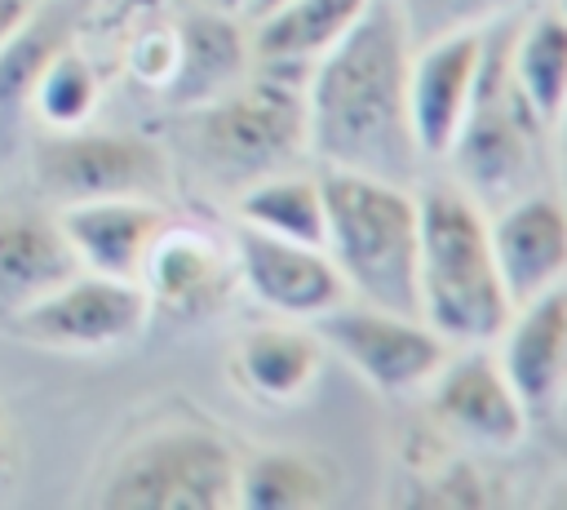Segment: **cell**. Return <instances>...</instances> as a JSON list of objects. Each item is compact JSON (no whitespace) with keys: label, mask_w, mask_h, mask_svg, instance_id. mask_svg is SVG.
<instances>
[{"label":"cell","mask_w":567,"mask_h":510,"mask_svg":"<svg viewBox=\"0 0 567 510\" xmlns=\"http://www.w3.org/2000/svg\"><path fill=\"white\" fill-rule=\"evenodd\" d=\"M412 35L394 0H372L359 22L310 62L301 80L306 155L319 169H359L416 182L421 155L408 129Z\"/></svg>","instance_id":"6da1fadb"},{"label":"cell","mask_w":567,"mask_h":510,"mask_svg":"<svg viewBox=\"0 0 567 510\" xmlns=\"http://www.w3.org/2000/svg\"><path fill=\"white\" fill-rule=\"evenodd\" d=\"M416 310L447 346H492L514 310L487 231V208L452 177L416 191Z\"/></svg>","instance_id":"7a4b0ae2"},{"label":"cell","mask_w":567,"mask_h":510,"mask_svg":"<svg viewBox=\"0 0 567 510\" xmlns=\"http://www.w3.org/2000/svg\"><path fill=\"white\" fill-rule=\"evenodd\" d=\"M323 186V248L350 297L416 310V248H421V204L412 182L319 169Z\"/></svg>","instance_id":"3957f363"},{"label":"cell","mask_w":567,"mask_h":510,"mask_svg":"<svg viewBox=\"0 0 567 510\" xmlns=\"http://www.w3.org/2000/svg\"><path fill=\"white\" fill-rule=\"evenodd\" d=\"M239 452L213 421L173 417L120 448L97 506L111 510H230Z\"/></svg>","instance_id":"277c9868"},{"label":"cell","mask_w":567,"mask_h":510,"mask_svg":"<svg viewBox=\"0 0 567 510\" xmlns=\"http://www.w3.org/2000/svg\"><path fill=\"white\" fill-rule=\"evenodd\" d=\"M549 129L518 98L505 67V35L483 49V71L474 84V102L443 164H452V182L465 186L483 208H496L532 186H540V151Z\"/></svg>","instance_id":"5b68a950"},{"label":"cell","mask_w":567,"mask_h":510,"mask_svg":"<svg viewBox=\"0 0 567 510\" xmlns=\"http://www.w3.org/2000/svg\"><path fill=\"white\" fill-rule=\"evenodd\" d=\"M195 146L217 177L239 186L292 169L306 155L301 80L252 67L230 93L195 111Z\"/></svg>","instance_id":"8992f818"},{"label":"cell","mask_w":567,"mask_h":510,"mask_svg":"<svg viewBox=\"0 0 567 510\" xmlns=\"http://www.w3.org/2000/svg\"><path fill=\"white\" fill-rule=\"evenodd\" d=\"M310 328L328 355H337L363 386H372L385 399L421 395L452 355V346L421 315L385 310L359 297L337 302Z\"/></svg>","instance_id":"52a82bcc"},{"label":"cell","mask_w":567,"mask_h":510,"mask_svg":"<svg viewBox=\"0 0 567 510\" xmlns=\"http://www.w3.org/2000/svg\"><path fill=\"white\" fill-rule=\"evenodd\" d=\"M151 302L137 279H111L75 271L44 297L9 310V324L22 341L44 350H111L142 337Z\"/></svg>","instance_id":"ba28073f"},{"label":"cell","mask_w":567,"mask_h":510,"mask_svg":"<svg viewBox=\"0 0 567 510\" xmlns=\"http://www.w3.org/2000/svg\"><path fill=\"white\" fill-rule=\"evenodd\" d=\"M164 182H168L164 151L128 133L58 129L35 146V186L58 208L84 200H115V195L155 200Z\"/></svg>","instance_id":"9c48e42d"},{"label":"cell","mask_w":567,"mask_h":510,"mask_svg":"<svg viewBox=\"0 0 567 510\" xmlns=\"http://www.w3.org/2000/svg\"><path fill=\"white\" fill-rule=\"evenodd\" d=\"M421 399L425 421H434L443 439H461L487 452H509L532 430V417L492 346H452Z\"/></svg>","instance_id":"30bf717a"},{"label":"cell","mask_w":567,"mask_h":510,"mask_svg":"<svg viewBox=\"0 0 567 510\" xmlns=\"http://www.w3.org/2000/svg\"><path fill=\"white\" fill-rule=\"evenodd\" d=\"M230 262H235L239 288L279 319L315 324L323 310L350 297L323 244H301V239L266 235L257 226L235 222Z\"/></svg>","instance_id":"8fae6325"},{"label":"cell","mask_w":567,"mask_h":510,"mask_svg":"<svg viewBox=\"0 0 567 510\" xmlns=\"http://www.w3.org/2000/svg\"><path fill=\"white\" fill-rule=\"evenodd\" d=\"M487 27L447 31L412 44L408 62V129L421 160H447L465 111L474 102V84L483 71Z\"/></svg>","instance_id":"7c38bea8"},{"label":"cell","mask_w":567,"mask_h":510,"mask_svg":"<svg viewBox=\"0 0 567 510\" xmlns=\"http://www.w3.org/2000/svg\"><path fill=\"white\" fill-rule=\"evenodd\" d=\"M137 284L151 302V315L177 324H195L226 310L230 293L239 288L230 244H221L199 226H177V222H164V231L155 235Z\"/></svg>","instance_id":"4fadbf2b"},{"label":"cell","mask_w":567,"mask_h":510,"mask_svg":"<svg viewBox=\"0 0 567 510\" xmlns=\"http://www.w3.org/2000/svg\"><path fill=\"white\" fill-rule=\"evenodd\" d=\"M505 377L514 381L532 421H549L567 408V279L518 302L492 341Z\"/></svg>","instance_id":"5bb4252c"},{"label":"cell","mask_w":567,"mask_h":510,"mask_svg":"<svg viewBox=\"0 0 567 510\" xmlns=\"http://www.w3.org/2000/svg\"><path fill=\"white\" fill-rule=\"evenodd\" d=\"M487 231L501 284L514 306L567 279V200L558 191L532 186L487 208Z\"/></svg>","instance_id":"9a60e30c"},{"label":"cell","mask_w":567,"mask_h":510,"mask_svg":"<svg viewBox=\"0 0 567 510\" xmlns=\"http://www.w3.org/2000/svg\"><path fill=\"white\" fill-rule=\"evenodd\" d=\"M168 213L159 200L146 195H115V200H84L62 204L58 231L66 235L80 271L111 275V279H142V262L164 231Z\"/></svg>","instance_id":"2e32d148"},{"label":"cell","mask_w":567,"mask_h":510,"mask_svg":"<svg viewBox=\"0 0 567 510\" xmlns=\"http://www.w3.org/2000/svg\"><path fill=\"white\" fill-rule=\"evenodd\" d=\"M323 359L328 350L310 324L279 319V324L248 328L230 346V381L244 399L261 408H297L319 386Z\"/></svg>","instance_id":"e0dca14e"},{"label":"cell","mask_w":567,"mask_h":510,"mask_svg":"<svg viewBox=\"0 0 567 510\" xmlns=\"http://www.w3.org/2000/svg\"><path fill=\"white\" fill-rule=\"evenodd\" d=\"M372 0H279L248 18V53L257 71L306 80L310 62L328 53Z\"/></svg>","instance_id":"ac0fdd59"},{"label":"cell","mask_w":567,"mask_h":510,"mask_svg":"<svg viewBox=\"0 0 567 510\" xmlns=\"http://www.w3.org/2000/svg\"><path fill=\"white\" fill-rule=\"evenodd\" d=\"M248 71H252L248 31H239L235 13L204 9L177 27V58L164 89L177 106L199 111L213 98L230 93Z\"/></svg>","instance_id":"d6986e66"},{"label":"cell","mask_w":567,"mask_h":510,"mask_svg":"<svg viewBox=\"0 0 567 510\" xmlns=\"http://www.w3.org/2000/svg\"><path fill=\"white\" fill-rule=\"evenodd\" d=\"M505 67L518 98L554 133L567 111V18L558 9H527L505 31Z\"/></svg>","instance_id":"ffe728a7"},{"label":"cell","mask_w":567,"mask_h":510,"mask_svg":"<svg viewBox=\"0 0 567 510\" xmlns=\"http://www.w3.org/2000/svg\"><path fill=\"white\" fill-rule=\"evenodd\" d=\"M80 271L58 222L4 217L0 222V306L18 310Z\"/></svg>","instance_id":"44dd1931"},{"label":"cell","mask_w":567,"mask_h":510,"mask_svg":"<svg viewBox=\"0 0 567 510\" xmlns=\"http://www.w3.org/2000/svg\"><path fill=\"white\" fill-rule=\"evenodd\" d=\"M337 497V475L323 457L301 448H266L239 457V488L235 506L252 510H306L328 506Z\"/></svg>","instance_id":"7402d4cb"},{"label":"cell","mask_w":567,"mask_h":510,"mask_svg":"<svg viewBox=\"0 0 567 510\" xmlns=\"http://www.w3.org/2000/svg\"><path fill=\"white\" fill-rule=\"evenodd\" d=\"M235 213L244 226H257L266 235L301 239V244H323V186L310 173L279 169L266 177L244 182Z\"/></svg>","instance_id":"603a6c76"},{"label":"cell","mask_w":567,"mask_h":510,"mask_svg":"<svg viewBox=\"0 0 567 510\" xmlns=\"http://www.w3.org/2000/svg\"><path fill=\"white\" fill-rule=\"evenodd\" d=\"M97 98H102V84H97L93 62H89L80 49L62 44V49L44 62V71H40V80H35L27 106H35V115H40L49 129H80V124L93 115Z\"/></svg>","instance_id":"cb8c5ba5"},{"label":"cell","mask_w":567,"mask_h":510,"mask_svg":"<svg viewBox=\"0 0 567 510\" xmlns=\"http://www.w3.org/2000/svg\"><path fill=\"white\" fill-rule=\"evenodd\" d=\"M62 22L53 18H27L4 44H0V120H13L27 102H31V89L44 71V62L62 49Z\"/></svg>","instance_id":"d4e9b609"},{"label":"cell","mask_w":567,"mask_h":510,"mask_svg":"<svg viewBox=\"0 0 567 510\" xmlns=\"http://www.w3.org/2000/svg\"><path fill=\"white\" fill-rule=\"evenodd\" d=\"M527 0H394L412 44L447 35V31H474V27H492L505 22V13H514Z\"/></svg>","instance_id":"484cf974"},{"label":"cell","mask_w":567,"mask_h":510,"mask_svg":"<svg viewBox=\"0 0 567 510\" xmlns=\"http://www.w3.org/2000/svg\"><path fill=\"white\" fill-rule=\"evenodd\" d=\"M31 13H35V4H31V0H0V44H4V40H9V35H13Z\"/></svg>","instance_id":"4316f807"},{"label":"cell","mask_w":567,"mask_h":510,"mask_svg":"<svg viewBox=\"0 0 567 510\" xmlns=\"http://www.w3.org/2000/svg\"><path fill=\"white\" fill-rule=\"evenodd\" d=\"M554 133H558V173H563V200H567V111L554 124Z\"/></svg>","instance_id":"83f0119b"},{"label":"cell","mask_w":567,"mask_h":510,"mask_svg":"<svg viewBox=\"0 0 567 510\" xmlns=\"http://www.w3.org/2000/svg\"><path fill=\"white\" fill-rule=\"evenodd\" d=\"M204 9H217V13H235V18H248L252 0H204Z\"/></svg>","instance_id":"f1b7e54d"},{"label":"cell","mask_w":567,"mask_h":510,"mask_svg":"<svg viewBox=\"0 0 567 510\" xmlns=\"http://www.w3.org/2000/svg\"><path fill=\"white\" fill-rule=\"evenodd\" d=\"M270 4H279V0H252V9H248V18H257V13H266Z\"/></svg>","instance_id":"f546056e"},{"label":"cell","mask_w":567,"mask_h":510,"mask_svg":"<svg viewBox=\"0 0 567 510\" xmlns=\"http://www.w3.org/2000/svg\"><path fill=\"white\" fill-rule=\"evenodd\" d=\"M4 457H9V448H4V426H0V470H4Z\"/></svg>","instance_id":"4dcf8cb0"},{"label":"cell","mask_w":567,"mask_h":510,"mask_svg":"<svg viewBox=\"0 0 567 510\" xmlns=\"http://www.w3.org/2000/svg\"><path fill=\"white\" fill-rule=\"evenodd\" d=\"M558 452H563V461H567V435H563V439H558Z\"/></svg>","instance_id":"1f68e13d"},{"label":"cell","mask_w":567,"mask_h":510,"mask_svg":"<svg viewBox=\"0 0 567 510\" xmlns=\"http://www.w3.org/2000/svg\"><path fill=\"white\" fill-rule=\"evenodd\" d=\"M554 9H558V13H563V18H567V0H558V4H554Z\"/></svg>","instance_id":"d6a6232c"}]
</instances>
